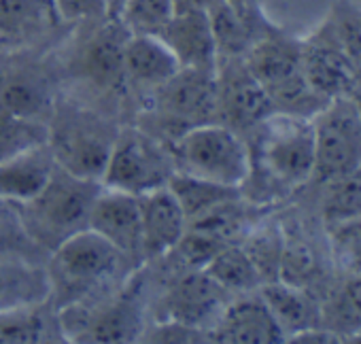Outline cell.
Returning <instances> with one entry per match:
<instances>
[{"instance_id":"1","label":"cell","mask_w":361,"mask_h":344,"mask_svg":"<svg viewBox=\"0 0 361 344\" xmlns=\"http://www.w3.org/2000/svg\"><path fill=\"white\" fill-rule=\"evenodd\" d=\"M247 145L251 153V172L245 185L253 188V202L285 198L312 181V119L272 113L251 130V142L247 140Z\"/></svg>"},{"instance_id":"2","label":"cell","mask_w":361,"mask_h":344,"mask_svg":"<svg viewBox=\"0 0 361 344\" xmlns=\"http://www.w3.org/2000/svg\"><path fill=\"white\" fill-rule=\"evenodd\" d=\"M302 41L279 28L266 30L243 56L253 77L266 90L274 113L312 119L329 100L321 98L302 73Z\"/></svg>"},{"instance_id":"3","label":"cell","mask_w":361,"mask_h":344,"mask_svg":"<svg viewBox=\"0 0 361 344\" xmlns=\"http://www.w3.org/2000/svg\"><path fill=\"white\" fill-rule=\"evenodd\" d=\"M100 181L79 179L56 166L49 183L32 200L18 204L22 223L37 247L54 251L73 234L87 230Z\"/></svg>"},{"instance_id":"4","label":"cell","mask_w":361,"mask_h":344,"mask_svg":"<svg viewBox=\"0 0 361 344\" xmlns=\"http://www.w3.org/2000/svg\"><path fill=\"white\" fill-rule=\"evenodd\" d=\"M121 257L123 253L90 228L73 234L51 251L47 266L49 300L58 308L83 304L113 281Z\"/></svg>"},{"instance_id":"5","label":"cell","mask_w":361,"mask_h":344,"mask_svg":"<svg viewBox=\"0 0 361 344\" xmlns=\"http://www.w3.org/2000/svg\"><path fill=\"white\" fill-rule=\"evenodd\" d=\"M170 153L178 172L240 192L251 172L247 140L219 121L196 125L178 134L170 145Z\"/></svg>"},{"instance_id":"6","label":"cell","mask_w":361,"mask_h":344,"mask_svg":"<svg viewBox=\"0 0 361 344\" xmlns=\"http://www.w3.org/2000/svg\"><path fill=\"white\" fill-rule=\"evenodd\" d=\"M47 128V147L56 166L79 179H102L117 138V132H113L106 121L81 106L62 104L51 115Z\"/></svg>"},{"instance_id":"7","label":"cell","mask_w":361,"mask_h":344,"mask_svg":"<svg viewBox=\"0 0 361 344\" xmlns=\"http://www.w3.org/2000/svg\"><path fill=\"white\" fill-rule=\"evenodd\" d=\"M174 170L170 149L161 147L153 134L128 128L117 132L100 183L109 190L142 196L166 188Z\"/></svg>"},{"instance_id":"8","label":"cell","mask_w":361,"mask_h":344,"mask_svg":"<svg viewBox=\"0 0 361 344\" xmlns=\"http://www.w3.org/2000/svg\"><path fill=\"white\" fill-rule=\"evenodd\" d=\"M312 181L325 185L361 166V117L350 96L329 100L314 117Z\"/></svg>"},{"instance_id":"9","label":"cell","mask_w":361,"mask_h":344,"mask_svg":"<svg viewBox=\"0 0 361 344\" xmlns=\"http://www.w3.org/2000/svg\"><path fill=\"white\" fill-rule=\"evenodd\" d=\"M153 109L161 123L166 128H178V134L196 125L219 121L215 70L180 68L155 90Z\"/></svg>"},{"instance_id":"10","label":"cell","mask_w":361,"mask_h":344,"mask_svg":"<svg viewBox=\"0 0 361 344\" xmlns=\"http://www.w3.org/2000/svg\"><path fill=\"white\" fill-rule=\"evenodd\" d=\"M215 77L219 96V123H226L243 134L251 132L259 121L274 113L266 90L253 77L245 64V58H219Z\"/></svg>"},{"instance_id":"11","label":"cell","mask_w":361,"mask_h":344,"mask_svg":"<svg viewBox=\"0 0 361 344\" xmlns=\"http://www.w3.org/2000/svg\"><path fill=\"white\" fill-rule=\"evenodd\" d=\"M230 300L232 293H228L204 270H188L168 287L161 300L164 319L211 331Z\"/></svg>"},{"instance_id":"12","label":"cell","mask_w":361,"mask_h":344,"mask_svg":"<svg viewBox=\"0 0 361 344\" xmlns=\"http://www.w3.org/2000/svg\"><path fill=\"white\" fill-rule=\"evenodd\" d=\"M300 62L308 85L325 100L350 96L359 85L329 20H325L319 30L302 41Z\"/></svg>"},{"instance_id":"13","label":"cell","mask_w":361,"mask_h":344,"mask_svg":"<svg viewBox=\"0 0 361 344\" xmlns=\"http://www.w3.org/2000/svg\"><path fill=\"white\" fill-rule=\"evenodd\" d=\"M209 340L228 344H279L285 342V333L259 291H253L230 300L219 321L211 327Z\"/></svg>"},{"instance_id":"14","label":"cell","mask_w":361,"mask_h":344,"mask_svg":"<svg viewBox=\"0 0 361 344\" xmlns=\"http://www.w3.org/2000/svg\"><path fill=\"white\" fill-rule=\"evenodd\" d=\"M87 228L123 255L142 253L140 207L136 196L102 188L92 204Z\"/></svg>"},{"instance_id":"15","label":"cell","mask_w":361,"mask_h":344,"mask_svg":"<svg viewBox=\"0 0 361 344\" xmlns=\"http://www.w3.org/2000/svg\"><path fill=\"white\" fill-rule=\"evenodd\" d=\"M138 198L140 207V236H142V255L159 257L172 253L188 232L185 213L176 202L174 194L166 188L147 192Z\"/></svg>"},{"instance_id":"16","label":"cell","mask_w":361,"mask_h":344,"mask_svg":"<svg viewBox=\"0 0 361 344\" xmlns=\"http://www.w3.org/2000/svg\"><path fill=\"white\" fill-rule=\"evenodd\" d=\"M159 39L170 47L180 68L217 70V45L207 9L174 13Z\"/></svg>"},{"instance_id":"17","label":"cell","mask_w":361,"mask_h":344,"mask_svg":"<svg viewBox=\"0 0 361 344\" xmlns=\"http://www.w3.org/2000/svg\"><path fill=\"white\" fill-rule=\"evenodd\" d=\"M207 13L219 58H243L249 47L272 28L262 11L245 13L232 7L228 0H211Z\"/></svg>"},{"instance_id":"18","label":"cell","mask_w":361,"mask_h":344,"mask_svg":"<svg viewBox=\"0 0 361 344\" xmlns=\"http://www.w3.org/2000/svg\"><path fill=\"white\" fill-rule=\"evenodd\" d=\"M54 170L56 161L47 145L0 161V200L11 204L32 200L49 183Z\"/></svg>"},{"instance_id":"19","label":"cell","mask_w":361,"mask_h":344,"mask_svg":"<svg viewBox=\"0 0 361 344\" xmlns=\"http://www.w3.org/2000/svg\"><path fill=\"white\" fill-rule=\"evenodd\" d=\"M257 291L283 329L285 342L293 333L321 325V300L312 291L283 281L264 283Z\"/></svg>"},{"instance_id":"20","label":"cell","mask_w":361,"mask_h":344,"mask_svg":"<svg viewBox=\"0 0 361 344\" xmlns=\"http://www.w3.org/2000/svg\"><path fill=\"white\" fill-rule=\"evenodd\" d=\"M123 70L134 83L157 90L180 70V64L159 37L130 35L123 47Z\"/></svg>"},{"instance_id":"21","label":"cell","mask_w":361,"mask_h":344,"mask_svg":"<svg viewBox=\"0 0 361 344\" xmlns=\"http://www.w3.org/2000/svg\"><path fill=\"white\" fill-rule=\"evenodd\" d=\"M47 270L22 257L0 259V312L32 308L49 302Z\"/></svg>"},{"instance_id":"22","label":"cell","mask_w":361,"mask_h":344,"mask_svg":"<svg viewBox=\"0 0 361 344\" xmlns=\"http://www.w3.org/2000/svg\"><path fill=\"white\" fill-rule=\"evenodd\" d=\"M58 20L54 0H0V47L24 45Z\"/></svg>"},{"instance_id":"23","label":"cell","mask_w":361,"mask_h":344,"mask_svg":"<svg viewBox=\"0 0 361 344\" xmlns=\"http://www.w3.org/2000/svg\"><path fill=\"white\" fill-rule=\"evenodd\" d=\"M126 28L117 20L109 24L87 43L83 54V70L98 85H113L126 77L123 47L128 41Z\"/></svg>"},{"instance_id":"24","label":"cell","mask_w":361,"mask_h":344,"mask_svg":"<svg viewBox=\"0 0 361 344\" xmlns=\"http://www.w3.org/2000/svg\"><path fill=\"white\" fill-rule=\"evenodd\" d=\"M325 276L323 259L314 242L300 228H283V253L279 281L312 291ZM314 293V291H312Z\"/></svg>"},{"instance_id":"25","label":"cell","mask_w":361,"mask_h":344,"mask_svg":"<svg viewBox=\"0 0 361 344\" xmlns=\"http://www.w3.org/2000/svg\"><path fill=\"white\" fill-rule=\"evenodd\" d=\"M321 325L340 340H350L361 329V274L334 278L321 300Z\"/></svg>"},{"instance_id":"26","label":"cell","mask_w":361,"mask_h":344,"mask_svg":"<svg viewBox=\"0 0 361 344\" xmlns=\"http://www.w3.org/2000/svg\"><path fill=\"white\" fill-rule=\"evenodd\" d=\"M168 190L174 194L176 202L183 209L188 226L204 217L213 209L221 207L224 202H230L243 196V192L236 188H226L219 183L198 179V177H190L185 172H178V170L172 172V177L168 181Z\"/></svg>"},{"instance_id":"27","label":"cell","mask_w":361,"mask_h":344,"mask_svg":"<svg viewBox=\"0 0 361 344\" xmlns=\"http://www.w3.org/2000/svg\"><path fill=\"white\" fill-rule=\"evenodd\" d=\"M202 270L232 295L253 293L264 285L259 272L255 270L240 242H228L221 247Z\"/></svg>"},{"instance_id":"28","label":"cell","mask_w":361,"mask_h":344,"mask_svg":"<svg viewBox=\"0 0 361 344\" xmlns=\"http://www.w3.org/2000/svg\"><path fill=\"white\" fill-rule=\"evenodd\" d=\"M325 249L334 278L361 274V217L325 226Z\"/></svg>"},{"instance_id":"29","label":"cell","mask_w":361,"mask_h":344,"mask_svg":"<svg viewBox=\"0 0 361 344\" xmlns=\"http://www.w3.org/2000/svg\"><path fill=\"white\" fill-rule=\"evenodd\" d=\"M240 247L253 262L262 276V283L279 281L281 253H283V226L276 221H264L253 230H247Z\"/></svg>"},{"instance_id":"30","label":"cell","mask_w":361,"mask_h":344,"mask_svg":"<svg viewBox=\"0 0 361 344\" xmlns=\"http://www.w3.org/2000/svg\"><path fill=\"white\" fill-rule=\"evenodd\" d=\"M49 128L39 117L0 111V161L47 145Z\"/></svg>"},{"instance_id":"31","label":"cell","mask_w":361,"mask_h":344,"mask_svg":"<svg viewBox=\"0 0 361 344\" xmlns=\"http://www.w3.org/2000/svg\"><path fill=\"white\" fill-rule=\"evenodd\" d=\"M321 188H323V198H321L323 228L344 219L361 217V166Z\"/></svg>"},{"instance_id":"32","label":"cell","mask_w":361,"mask_h":344,"mask_svg":"<svg viewBox=\"0 0 361 344\" xmlns=\"http://www.w3.org/2000/svg\"><path fill=\"white\" fill-rule=\"evenodd\" d=\"M45 83L37 77L11 75L0 79V111H9L24 117H39L49 106Z\"/></svg>"},{"instance_id":"33","label":"cell","mask_w":361,"mask_h":344,"mask_svg":"<svg viewBox=\"0 0 361 344\" xmlns=\"http://www.w3.org/2000/svg\"><path fill=\"white\" fill-rule=\"evenodd\" d=\"M174 16L172 0H123L117 22L128 35L159 37Z\"/></svg>"},{"instance_id":"34","label":"cell","mask_w":361,"mask_h":344,"mask_svg":"<svg viewBox=\"0 0 361 344\" xmlns=\"http://www.w3.org/2000/svg\"><path fill=\"white\" fill-rule=\"evenodd\" d=\"M45 340L54 338L49 319L41 312V306L0 312V344H32Z\"/></svg>"},{"instance_id":"35","label":"cell","mask_w":361,"mask_h":344,"mask_svg":"<svg viewBox=\"0 0 361 344\" xmlns=\"http://www.w3.org/2000/svg\"><path fill=\"white\" fill-rule=\"evenodd\" d=\"M327 20H329L334 35H336L344 56L348 58V62L355 70V77L361 85V28L355 18V7L348 3H338L331 9V16Z\"/></svg>"},{"instance_id":"36","label":"cell","mask_w":361,"mask_h":344,"mask_svg":"<svg viewBox=\"0 0 361 344\" xmlns=\"http://www.w3.org/2000/svg\"><path fill=\"white\" fill-rule=\"evenodd\" d=\"M11 207H13L11 202L0 200V259L18 257L20 251L35 245V240L28 236L22 223L20 211H13Z\"/></svg>"},{"instance_id":"37","label":"cell","mask_w":361,"mask_h":344,"mask_svg":"<svg viewBox=\"0 0 361 344\" xmlns=\"http://www.w3.org/2000/svg\"><path fill=\"white\" fill-rule=\"evenodd\" d=\"M60 20L66 22H94L111 20L104 0H54Z\"/></svg>"},{"instance_id":"38","label":"cell","mask_w":361,"mask_h":344,"mask_svg":"<svg viewBox=\"0 0 361 344\" xmlns=\"http://www.w3.org/2000/svg\"><path fill=\"white\" fill-rule=\"evenodd\" d=\"M145 338L149 342H198V340H209V331L161 319L157 327L145 333Z\"/></svg>"},{"instance_id":"39","label":"cell","mask_w":361,"mask_h":344,"mask_svg":"<svg viewBox=\"0 0 361 344\" xmlns=\"http://www.w3.org/2000/svg\"><path fill=\"white\" fill-rule=\"evenodd\" d=\"M211 0H172L174 13H183V11H198L207 9Z\"/></svg>"},{"instance_id":"40","label":"cell","mask_w":361,"mask_h":344,"mask_svg":"<svg viewBox=\"0 0 361 344\" xmlns=\"http://www.w3.org/2000/svg\"><path fill=\"white\" fill-rule=\"evenodd\" d=\"M232 7H236L238 11H245V13H253V11H259V0H228Z\"/></svg>"},{"instance_id":"41","label":"cell","mask_w":361,"mask_h":344,"mask_svg":"<svg viewBox=\"0 0 361 344\" xmlns=\"http://www.w3.org/2000/svg\"><path fill=\"white\" fill-rule=\"evenodd\" d=\"M104 5H106L109 18H111V20H115V18H117V13H119V9H121V5H123V0H104Z\"/></svg>"},{"instance_id":"42","label":"cell","mask_w":361,"mask_h":344,"mask_svg":"<svg viewBox=\"0 0 361 344\" xmlns=\"http://www.w3.org/2000/svg\"><path fill=\"white\" fill-rule=\"evenodd\" d=\"M350 98H353V102H355V106H357V113H359V117H361V85L355 87V92L350 94Z\"/></svg>"},{"instance_id":"43","label":"cell","mask_w":361,"mask_h":344,"mask_svg":"<svg viewBox=\"0 0 361 344\" xmlns=\"http://www.w3.org/2000/svg\"><path fill=\"white\" fill-rule=\"evenodd\" d=\"M355 18H357V24H359V28H361V9H357V7H355Z\"/></svg>"},{"instance_id":"44","label":"cell","mask_w":361,"mask_h":344,"mask_svg":"<svg viewBox=\"0 0 361 344\" xmlns=\"http://www.w3.org/2000/svg\"><path fill=\"white\" fill-rule=\"evenodd\" d=\"M350 342H361V329H359V331H357V333L350 338Z\"/></svg>"}]
</instances>
